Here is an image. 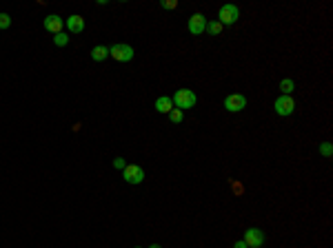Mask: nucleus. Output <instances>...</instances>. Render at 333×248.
I'll return each instance as SVG.
<instances>
[{
	"instance_id": "obj_11",
	"label": "nucleus",
	"mask_w": 333,
	"mask_h": 248,
	"mask_svg": "<svg viewBox=\"0 0 333 248\" xmlns=\"http://www.w3.org/2000/svg\"><path fill=\"white\" fill-rule=\"evenodd\" d=\"M155 111H158V113H169L171 109H174V100H171L169 96H160L158 100H155Z\"/></svg>"
},
{
	"instance_id": "obj_5",
	"label": "nucleus",
	"mask_w": 333,
	"mask_h": 248,
	"mask_svg": "<svg viewBox=\"0 0 333 248\" xmlns=\"http://www.w3.org/2000/svg\"><path fill=\"white\" fill-rule=\"evenodd\" d=\"M273 109L278 115H282V118H287V115H291L295 111V100L291 96H280L278 100L273 102Z\"/></svg>"
},
{
	"instance_id": "obj_19",
	"label": "nucleus",
	"mask_w": 333,
	"mask_h": 248,
	"mask_svg": "<svg viewBox=\"0 0 333 248\" xmlns=\"http://www.w3.org/2000/svg\"><path fill=\"white\" fill-rule=\"evenodd\" d=\"M160 7H162V9H176V7H178V2H176V0H162V2H160Z\"/></svg>"
},
{
	"instance_id": "obj_9",
	"label": "nucleus",
	"mask_w": 333,
	"mask_h": 248,
	"mask_svg": "<svg viewBox=\"0 0 333 248\" xmlns=\"http://www.w3.org/2000/svg\"><path fill=\"white\" fill-rule=\"evenodd\" d=\"M43 27H44V31H49V34H60L63 31V27H65V20L60 18V16H56V14H51V16H47V18L43 20Z\"/></svg>"
},
{
	"instance_id": "obj_16",
	"label": "nucleus",
	"mask_w": 333,
	"mask_h": 248,
	"mask_svg": "<svg viewBox=\"0 0 333 248\" xmlns=\"http://www.w3.org/2000/svg\"><path fill=\"white\" fill-rule=\"evenodd\" d=\"M204 31H209L211 36H218V34L222 31V24L218 22V20H213V22H207V29H204Z\"/></svg>"
},
{
	"instance_id": "obj_6",
	"label": "nucleus",
	"mask_w": 333,
	"mask_h": 248,
	"mask_svg": "<svg viewBox=\"0 0 333 248\" xmlns=\"http://www.w3.org/2000/svg\"><path fill=\"white\" fill-rule=\"evenodd\" d=\"M244 106H246V96H242V93H231V96L224 98V109L229 113H240Z\"/></svg>"
},
{
	"instance_id": "obj_12",
	"label": "nucleus",
	"mask_w": 333,
	"mask_h": 248,
	"mask_svg": "<svg viewBox=\"0 0 333 248\" xmlns=\"http://www.w3.org/2000/svg\"><path fill=\"white\" fill-rule=\"evenodd\" d=\"M107 56H109V49H107L105 44H98V47L91 49V60L102 62V60H107Z\"/></svg>"
},
{
	"instance_id": "obj_21",
	"label": "nucleus",
	"mask_w": 333,
	"mask_h": 248,
	"mask_svg": "<svg viewBox=\"0 0 333 248\" xmlns=\"http://www.w3.org/2000/svg\"><path fill=\"white\" fill-rule=\"evenodd\" d=\"M233 248H249V246H246L244 242H238V244H236V246H233Z\"/></svg>"
},
{
	"instance_id": "obj_3",
	"label": "nucleus",
	"mask_w": 333,
	"mask_h": 248,
	"mask_svg": "<svg viewBox=\"0 0 333 248\" xmlns=\"http://www.w3.org/2000/svg\"><path fill=\"white\" fill-rule=\"evenodd\" d=\"M218 22L224 27V24H233L238 22V18H240V9H238L236 5H222L220 11H218Z\"/></svg>"
},
{
	"instance_id": "obj_15",
	"label": "nucleus",
	"mask_w": 333,
	"mask_h": 248,
	"mask_svg": "<svg viewBox=\"0 0 333 248\" xmlns=\"http://www.w3.org/2000/svg\"><path fill=\"white\" fill-rule=\"evenodd\" d=\"M67 42H69V34H65V31L53 36V44H56V47H65Z\"/></svg>"
},
{
	"instance_id": "obj_13",
	"label": "nucleus",
	"mask_w": 333,
	"mask_h": 248,
	"mask_svg": "<svg viewBox=\"0 0 333 248\" xmlns=\"http://www.w3.org/2000/svg\"><path fill=\"white\" fill-rule=\"evenodd\" d=\"M295 89V82L291 80V78H285V80L280 82V91H282V96H291Z\"/></svg>"
},
{
	"instance_id": "obj_4",
	"label": "nucleus",
	"mask_w": 333,
	"mask_h": 248,
	"mask_svg": "<svg viewBox=\"0 0 333 248\" xmlns=\"http://www.w3.org/2000/svg\"><path fill=\"white\" fill-rule=\"evenodd\" d=\"M122 177H125L127 184H142L145 171H142V166H138V164H127V166L122 168Z\"/></svg>"
},
{
	"instance_id": "obj_22",
	"label": "nucleus",
	"mask_w": 333,
	"mask_h": 248,
	"mask_svg": "<svg viewBox=\"0 0 333 248\" xmlns=\"http://www.w3.org/2000/svg\"><path fill=\"white\" fill-rule=\"evenodd\" d=\"M149 248H162V246H160V244H151Z\"/></svg>"
},
{
	"instance_id": "obj_23",
	"label": "nucleus",
	"mask_w": 333,
	"mask_h": 248,
	"mask_svg": "<svg viewBox=\"0 0 333 248\" xmlns=\"http://www.w3.org/2000/svg\"><path fill=\"white\" fill-rule=\"evenodd\" d=\"M135 248H140V246H135Z\"/></svg>"
},
{
	"instance_id": "obj_1",
	"label": "nucleus",
	"mask_w": 333,
	"mask_h": 248,
	"mask_svg": "<svg viewBox=\"0 0 333 248\" xmlns=\"http://www.w3.org/2000/svg\"><path fill=\"white\" fill-rule=\"evenodd\" d=\"M174 100V106L180 111L184 109H193L196 106V102H198V98H196V93H193L191 89H178L176 91V96L171 98Z\"/></svg>"
},
{
	"instance_id": "obj_14",
	"label": "nucleus",
	"mask_w": 333,
	"mask_h": 248,
	"mask_svg": "<svg viewBox=\"0 0 333 248\" xmlns=\"http://www.w3.org/2000/svg\"><path fill=\"white\" fill-rule=\"evenodd\" d=\"M167 115H169V120H171V122H174V124H180V122H182V120H184V113H182V111H180V109H176V106H174V109H171Z\"/></svg>"
},
{
	"instance_id": "obj_7",
	"label": "nucleus",
	"mask_w": 333,
	"mask_h": 248,
	"mask_svg": "<svg viewBox=\"0 0 333 248\" xmlns=\"http://www.w3.org/2000/svg\"><path fill=\"white\" fill-rule=\"evenodd\" d=\"M242 242L249 248H260L262 244H265V233H262L260 228H256V226H251V228L244 230V239H242Z\"/></svg>"
},
{
	"instance_id": "obj_20",
	"label": "nucleus",
	"mask_w": 333,
	"mask_h": 248,
	"mask_svg": "<svg viewBox=\"0 0 333 248\" xmlns=\"http://www.w3.org/2000/svg\"><path fill=\"white\" fill-rule=\"evenodd\" d=\"M113 166L120 168V171H122V168L127 166V164H125V158H113Z\"/></svg>"
},
{
	"instance_id": "obj_18",
	"label": "nucleus",
	"mask_w": 333,
	"mask_h": 248,
	"mask_svg": "<svg viewBox=\"0 0 333 248\" xmlns=\"http://www.w3.org/2000/svg\"><path fill=\"white\" fill-rule=\"evenodd\" d=\"M9 27H11V16L0 14V29H9Z\"/></svg>"
},
{
	"instance_id": "obj_10",
	"label": "nucleus",
	"mask_w": 333,
	"mask_h": 248,
	"mask_svg": "<svg viewBox=\"0 0 333 248\" xmlns=\"http://www.w3.org/2000/svg\"><path fill=\"white\" fill-rule=\"evenodd\" d=\"M65 24H67L69 34H82V31H85V18H82V16H78V14L69 16V18L65 20Z\"/></svg>"
},
{
	"instance_id": "obj_17",
	"label": "nucleus",
	"mask_w": 333,
	"mask_h": 248,
	"mask_svg": "<svg viewBox=\"0 0 333 248\" xmlns=\"http://www.w3.org/2000/svg\"><path fill=\"white\" fill-rule=\"evenodd\" d=\"M320 153H322L324 158H331L333 155V146L329 142H324V144H320Z\"/></svg>"
},
{
	"instance_id": "obj_8",
	"label": "nucleus",
	"mask_w": 333,
	"mask_h": 248,
	"mask_svg": "<svg viewBox=\"0 0 333 248\" xmlns=\"http://www.w3.org/2000/svg\"><path fill=\"white\" fill-rule=\"evenodd\" d=\"M187 29H189V34L191 36L204 34V29H207V18H204L202 14H193L191 18H189V22H187Z\"/></svg>"
},
{
	"instance_id": "obj_2",
	"label": "nucleus",
	"mask_w": 333,
	"mask_h": 248,
	"mask_svg": "<svg viewBox=\"0 0 333 248\" xmlns=\"http://www.w3.org/2000/svg\"><path fill=\"white\" fill-rule=\"evenodd\" d=\"M109 56L118 62H129V60H133L135 51H133V47H129V44L118 42V44H111L109 47Z\"/></svg>"
}]
</instances>
